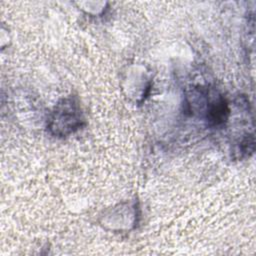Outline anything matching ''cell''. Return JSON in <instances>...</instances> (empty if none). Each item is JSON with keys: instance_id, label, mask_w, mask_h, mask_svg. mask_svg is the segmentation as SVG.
<instances>
[{"instance_id": "obj_2", "label": "cell", "mask_w": 256, "mask_h": 256, "mask_svg": "<svg viewBox=\"0 0 256 256\" xmlns=\"http://www.w3.org/2000/svg\"><path fill=\"white\" fill-rule=\"evenodd\" d=\"M229 115V108L227 102L222 97H218L208 103L207 107V120L211 125L219 126L223 124Z\"/></svg>"}, {"instance_id": "obj_1", "label": "cell", "mask_w": 256, "mask_h": 256, "mask_svg": "<svg viewBox=\"0 0 256 256\" xmlns=\"http://www.w3.org/2000/svg\"><path fill=\"white\" fill-rule=\"evenodd\" d=\"M78 103L72 98L64 99L57 104L52 113L49 129L59 136H65L78 130L83 122Z\"/></svg>"}]
</instances>
